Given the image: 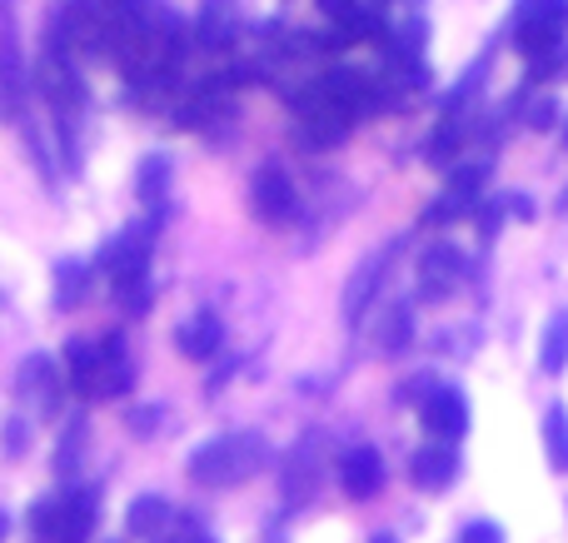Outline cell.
Instances as JSON below:
<instances>
[{"label": "cell", "mask_w": 568, "mask_h": 543, "mask_svg": "<svg viewBox=\"0 0 568 543\" xmlns=\"http://www.w3.org/2000/svg\"><path fill=\"white\" fill-rule=\"evenodd\" d=\"M568 365V309L549 319V329H544V349H539V369L544 375H564Z\"/></svg>", "instance_id": "e0dca14e"}, {"label": "cell", "mask_w": 568, "mask_h": 543, "mask_svg": "<svg viewBox=\"0 0 568 543\" xmlns=\"http://www.w3.org/2000/svg\"><path fill=\"white\" fill-rule=\"evenodd\" d=\"M314 479H320V459H314V444H300L290 454V469H284V489L290 499H310L314 494Z\"/></svg>", "instance_id": "2e32d148"}, {"label": "cell", "mask_w": 568, "mask_h": 543, "mask_svg": "<svg viewBox=\"0 0 568 543\" xmlns=\"http://www.w3.org/2000/svg\"><path fill=\"white\" fill-rule=\"evenodd\" d=\"M220 339H225V329H220V315H210V309H200L195 319H185L175 335L180 355L185 359H210L220 349Z\"/></svg>", "instance_id": "7c38bea8"}, {"label": "cell", "mask_w": 568, "mask_h": 543, "mask_svg": "<svg viewBox=\"0 0 568 543\" xmlns=\"http://www.w3.org/2000/svg\"><path fill=\"white\" fill-rule=\"evenodd\" d=\"M36 543H85L95 529V494L90 489H60L30 509Z\"/></svg>", "instance_id": "3957f363"}, {"label": "cell", "mask_w": 568, "mask_h": 543, "mask_svg": "<svg viewBox=\"0 0 568 543\" xmlns=\"http://www.w3.org/2000/svg\"><path fill=\"white\" fill-rule=\"evenodd\" d=\"M419 419L424 429L434 434V444H449V439H464V429H469V399H464V389H429L419 404Z\"/></svg>", "instance_id": "52a82bcc"}, {"label": "cell", "mask_w": 568, "mask_h": 543, "mask_svg": "<svg viewBox=\"0 0 568 543\" xmlns=\"http://www.w3.org/2000/svg\"><path fill=\"white\" fill-rule=\"evenodd\" d=\"M250 205L265 219L270 229H284L300 219V195H294V180L284 175L280 165H260L255 180H250Z\"/></svg>", "instance_id": "8992f818"}, {"label": "cell", "mask_w": 568, "mask_h": 543, "mask_svg": "<svg viewBox=\"0 0 568 543\" xmlns=\"http://www.w3.org/2000/svg\"><path fill=\"white\" fill-rule=\"evenodd\" d=\"M409 345V305H399V309H389V319H384V335H379V349H404Z\"/></svg>", "instance_id": "d6986e66"}, {"label": "cell", "mask_w": 568, "mask_h": 543, "mask_svg": "<svg viewBox=\"0 0 568 543\" xmlns=\"http://www.w3.org/2000/svg\"><path fill=\"white\" fill-rule=\"evenodd\" d=\"M459 543H504V534H499V524H489V519H474V524L459 534Z\"/></svg>", "instance_id": "7402d4cb"}, {"label": "cell", "mask_w": 568, "mask_h": 543, "mask_svg": "<svg viewBox=\"0 0 568 543\" xmlns=\"http://www.w3.org/2000/svg\"><path fill=\"white\" fill-rule=\"evenodd\" d=\"M165 543H210V539H205V534H200V529H195V524H180V529H175V534H170Z\"/></svg>", "instance_id": "cb8c5ba5"}, {"label": "cell", "mask_w": 568, "mask_h": 543, "mask_svg": "<svg viewBox=\"0 0 568 543\" xmlns=\"http://www.w3.org/2000/svg\"><path fill=\"white\" fill-rule=\"evenodd\" d=\"M135 189H140V199H145V205L160 215V205H165V189H170V160L165 155H150L145 165H140V175H135Z\"/></svg>", "instance_id": "ac0fdd59"}, {"label": "cell", "mask_w": 568, "mask_h": 543, "mask_svg": "<svg viewBox=\"0 0 568 543\" xmlns=\"http://www.w3.org/2000/svg\"><path fill=\"white\" fill-rule=\"evenodd\" d=\"M349 125H354V115L324 85H314L310 95L300 100V140L304 145H314V150L339 145V140L349 135Z\"/></svg>", "instance_id": "5b68a950"}, {"label": "cell", "mask_w": 568, "mask_h": 543, "mask_svg": "<svg viewBox=\"0 0 568 543\" xmlns=\"http://www.w3.org/2000/svg\"><path fill=\"white\" fill-rule=\"evenodd\" d=\"M564 215H568V189H564Z\"/></svg>", "instance_id": "484cf974"}, {"label": "cell", "mask_w": 568, "mask_h": 543, "mask_svg": "<svg viewBox=\"0 0 568 543\" xmlns=\"http://www.w3.org/2000/svg\"><path fill=\"white\" fill-rule=\"evenodd\" d=\"M80 424H70V434H65V444H60V454H55V469L60 474H70V469H75V459H80Z\"/></svg>", "instance_id": "603a6c76"}, {"label": "cell", "mask_w": 568, "mask_h": 543, "mask_svg": "<svg viewBox=\"0 0 568 543\" xmlns=\"http://www.w3.org/2000/svg\"><path fill=\"white\" fill-rule=\"evenodd\" d=\"M265 464H270L265 434L235 429V434H220L190 454V479H195L200 489H235V484H250Z\"/></svg>", "instance_id": "6da1fadb"}, {"label": "cell", "mask_w": 568, "mask_h": 543, "mask_svg": "<svg viewBox=\"0 0 568 543\" xmlns=\"http://www.w3.org/2000/svg\"><path fill=\"white\" fill-rule=\"evenodd\" d=\"M459 275H464V259H459V249H454V245L424 249V259H419V299H424V305L449 299L454 289H459Z\"/></svg>", "instance_id": "ba28073f"}, {"label": "cell", "mask_w": 568, "mask_h": 543, "mask_svg": "<svg viewBox=\"0 0 568 543\" xmlns=\"http://www.w3.org/2000/svg\"><path fill=\"white\" fill-rule=\"evenodd\" d=\"M20 399L26 404H36L40 414H50L60 399V379L55 369H50V359H26V369H20Z\"/></svg>", "instance_id": "4fadbf2b"}, {"label": "cell", "mask_w": 568, "mask_h": 543, "mask_svg": "<svg viewBox=\"0 0 568 543\" xmlns=\"http://www.w3.org/2000/svg\"><path fill=\"white\" fill-rule=\"evenodd\" d=\"M544 449H549L554 474H568V409L564 404H549V414H544Z\"/></svg>", "instance_id": "9a60e30c"}, {"label": "cell", "mask_w": 568, "mask_h": 543, "mask_svg": "<svg viewBox=\"0 0 568 543\" xmlns=\"http://www.w3.org/2000/svg\"><path fill=\"white\" fill-rule=\"evenodd\" d=\"M70 365V389L80 399H120L130 389V355L115 335L100 339V345H70L65 355Z\"/></svg>", "instance_id": "7a4b0ae2"}, {"label": "cell", "mask_w": 568, "mask_h": 543, "mask_svg": "<svg viewBox=\"0 0 568 543\" xmlns=\"http://www.w3.org/2000/svg\"><path fill=\"white\" fill-rule=\"evenodd\" d=\"M36 75H40V90H45V100H50L55 110H65V115L80 105V100H85V95H80L75 70H70V60H65V50H60V45L45 50V60H40Z\"/></svg>", "instance_id": "30bf717a"}, {"label": "cell", "mask_w": 568, "mask_h": 543, "mask_svg": "<svg viewBox=\"0 0 568 543\" xmlns=\"http://www.w3.org/2000/svg\"><path fill=\"white\" fill-rule=\"evenodd\" d=\"M374 543H394V539H389V534H384V539H374Z\"/></svg>", "instance_id": "4316f807"}, {"label": "cell", "mask_w": 568, "mask_h": 543, "mask_svg": "<svg viewBox=\"0 0 568 543\" xmlns=\"http://www.w3.org/2000/svg\"><path fill=\"white\" fill-rule=\"evenodd\" d=\"M339 484H344V494H349V499H374V494H379V489H384L379 449H369V444L344 449V454H339Z\"/></svg>", "instance_id": "9c48e42d"}, {"label": "cell", "mask_w": 568, "mask_h": 543, "mask_svg": "<svg viewBox=\"0 0 568 543\" xmlns=\"http://www.w3.org/2000/svg\"><path fill=\"white\" fill-rule=\"evenodd\" d=\"M6 534H10V519H6V514H0V543H6Z\"/></svg>", "instance_id": "d4e9b609"}, {"label": "cell", "mask_w": 568, "mask_h": 543, "mask_svg": "<svg viewBox=\"0 0 568 543\" xmlns=\"http://www.w3.org/2000/svg\"><path fill=\"white\" fill-rule=\"evenodd\" d=\"M230 35V0H210L205 6V45H220Z\"/></svg>", "instance_id": "ffe728a7"}, {"label": "cell", "mask_w": 568, "mask_h": 543, "mask_svg": "<svg viewBox=\"0 0 568 543\" xmlns=\"http://www.w3.org/2000/svg\"><path fill=\"white\" fill-rule=\"evenodd\" d=\"M568 35V0H519L514 10V40L524 55H554Z\"/></svg>", "instance_id": "277c9868"}, {"label": "cell", "mask_w": 568, "mask_h": 543, "mask_svg": "<svg viewBox=\"0 0 568 543\" xmlns=\"http://www.w3.org/2000/svg\"><path fill=\"white\" fill-rule=\"evenodd\" d=\"M454 474H459V454H454L449 444H424L419 454L409 459V479H414L419 489H429V494L449 489Z\"/></svg>", "instance_id": "8fae6325"}, {"label": "cell", "mask_w": 568, "mask_h": 543, "mask_svg": "<svg viewBox=\"0 0 568 543\" xmlns=\"http://www.w3.org/2000/svg\"><path fill=\"white\" fill-rule=\"evenodd\" d=\"M80 295H85V269H80V265H60V295H55V305L70 309Z\"/></svg>", "instance_id": "44dd1931"}, {"label": "cell", "mask_w": 568, "mask_h": 543, "mask_svg": "<svg viewBox=\"0 0 568 543\" xmlns=\"http://www.w3.org/2000/svg\"><path fill=\"white\" fill-rule=\"evenodd\" d=\"M125 524H130V534H135V539H165L170 529H175V509H170L160 494H145V499H135V504H130Z\"/></svg>", "instance_id": "5bb4252c"}]
</instances>
